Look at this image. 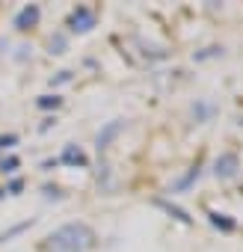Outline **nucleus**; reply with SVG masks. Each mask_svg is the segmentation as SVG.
<instances>
[{"label": "nucleus", "instance_id": "nucleus-1", "mask_svg": "<svg viewBox=\"0 0 243 252\" xmlns=\"http://www.w3.org/2000/svg\"><path fill=\"white\" fill-rule=\"evenodd\" d=\"M48 243L60 252H86L89 246H95V231L83 222H68V225L57 228L48 237Z\"/></svg>", "mask_w": 243, "mask_h": 252}, {"label": "nucleus", "instance_id": "nucleus-2", "mask_svg": "<svg viewBox=\"0 0 243 252\" xmlns=\"http://www.w3.org/2000/svg\"><path fill=\"white\" fill-rule=\"evenodd\" d=\"M95 21H98V15H95L92 6H77V9L68 15V30H71V33H89V30L95 27Z\"/></svg>", "mask_w": 243, "mask_h": 252}, {"label": "nucleus", "instance_id": "nucleus-3", "mask_svg": "<svg viewBox=\"0 0 243 252\" xmlns=\"http://www.w3.org/2000/svg\"><path fill=\"white\" fill-rule=\"evenodd\" d=\"M237 169H240V158H237L234 152L219 155V158H216V163H213V175H216V178H234V175H237Z\"/></svg>", "mask_w": 243, "mask_h": 252}, {"label": "nucleus", "instance_id": "nucleus-4", "mask_svg": "<svg viewBox=\"0 0 243 252\" xmlns=\"http://www.w3.org/2000/svg\"><path fill=\"white\" fill-rule=\"evenodd\" d=\"M122 128H125V119H113L110 125H104L101 128V134H98V140H95V146H98V152H107L110 149V143L122 134Z\"/></svg>", "mask_w": 243, "mask_h": 252}, {"label": "nucleus", "instance_id": "nucleus-5", "mask_svg": "<svg viewBox=\"0 0 243 252\" xmlns=\"http://www.w3.org/2000/svg\"><path fill=\"white\" fill-rule=\"evenodd\" d=\"M39 15H42V9L36 6V3H30V6H24L18 15H15V30H21V33H27L30 27H36V21H39Z\"/></svg>", "mask_w": 243, "mask_h": 252}, {"label": "nucleus", "instance_id": "nucleus-6", "mask_svg": "<svg viewBox=\"0 0 243 252\" xmlns=\"http://www.w3.org/2000/svg\"><path fill=\"white\" fill-rule=\"evenodd\" d=\"M57 160H60V163H68V166H86V155H83V152H80L74 143H68Z\"/></svg>", "mask_w": 243, "mask_h": 252}, {"label": "nucleus", "instance_id": "nucleus-7", "mask_svg": "<svg viewBox=\"0 0 243 252\" xmlns=\"http://www.w3.org/2000/svg\"><path fill=\"white\" fill-rule=\"evenodd\" d=\"M154 205H157V208H163V211H166V214H169L172 220H178V222H184V225H190V222H193V217H190V214H187L184 208L172 205L169 199H154Z\"/></svg>", "mask_w": 243, "mask_h": 252}, {"label": "nucleus", "instance_id": "nucleus-8", "mask_svg": "<svg viewBox=\"0 0 243 252\" xmlns=\"http://www.w3.org/2000/svg\"><path fill=\"white\" fill-rule=\"evenodd\" d=\"M199 175H202V163L190 166V172H187L181 181H175V184H172V193H184V190H190V187H193V181H199Z\"/></svg>", "mask_w": 243, "mask_h": 252}, {"label": "nucleus", "instance_id": "nucleus-9", "mask_svg": "<svg viewBox=\"0 0 243 252\" xmlns=\"http://www.w3.org/2000/svg\"><path fill=\"white\" fill-rule=\"evenodd\" d=\"M208 217H211V222H213V225H216L219 231H234V228H237V222H234V220H231L228 214H219V211H211Z\"/></svg>", "mask_w": 243, "mask_h": 252}, {"label": "nucleus", "instance_id": "nucleus-10", "mask_svg": "<svg viewBox=\"0 0 243 252\" xmlns=\"http://www.w3.org/2000/svg\"><path fill=\"white\" fill-rule=\"evenodd\" d=\"M36 104H39L42 110H57V107L62 104V98H60V95H42V98H39Z\"/></svg>", "mask_w": 243, "mask_h": 252}, {"label": "nucleus", "instance_id": "nucleus-11", "mask_svg": "<svg viewBox=\"0 0 243 252\" xmlns=\"http://www.w3.org/2000/svg\"><path fill=\"white\" fill-rule=\"evenodd\" d=\"M33 225V220H24V222H18V225H12L9 231H3V234H0V243H3V240H9V237H15V234H21L24 228H30Z\"/></svg>", "mask_w": 243, "mask_h": 252}, {"label": "nucleus", "instance_id": "nucleus-12", "mask_svg": "<svg viewBox=\"0 0 243 252\" xmlns=\"http://www.w3.org/2000/svg\"><path fill=\"white\" fill-rule=\"evenodd\" d=\"M65 48H68V39H65L62 33H57V36L51 39V54H65Z\"/></svg>", "mask_w": 243, "mask_h": 252}, {"label": "nucleus", "instance_id": "nucleus-13", "mask_svg": "<svg viewBox=\"0 0 243 252\" xmlns=\"http://www.w3.org/2000/svg\"><path fill=\"white\" fill-rule=\"evenodd\" d=\"M18 166H21V160H18L15 155H9V158H3V160H0V169H3L6 175H12V172H15Z\"/></svg>", "mask_w": 243, "mask_h": 252}, {"label": "nucleus", "instance_id": "nucleus-14", "mask_svg": "<svg viewBox=\"0 0 243 252\" xmlns=\"http://www.w3.org/2000/svg\"><path fill=\"white\" fill-rule=\"evenodd\" d=\"M18 143V134H0V152L3 149H12Z\"/></svg>", "mask_w": 243, "mask_h": 252}, {"label": "nucleus", "instance_id": "nucleus-15", "mask_svg": "<svg viewBox=\"0 0 243 252\" xmlns=\"http://www.w3.org/2000/svg\"><path fill=\"white\" fill-rule=\"evenodd\" d=\"M21 190H24V181H21V178H12V181L6 184V193H9V196H18Z\"/></svg>", "mask_w": 243, "mask_h": 252}, {"label": "nucleus", "instance_id": "nucleus-16", "mask_svg": "<svg viewBox=\"0 0 243 252\" xmlns=\"http://www.w3.org/2000/svg\"><path fill=\"white\" fill-rule=\"evenodd\" d=\"M74 77V71H60L57 77H51V86H60V83H68Z\"/></svg>", "mask_w": 243, "mask_h": 252}, {"label": "nucleus", "instance_id": "nucleus-17", "mask_svg": "<svg viewBox=\"0 0 243 252\" xmlns=\"http://www.w3.org/2000/svg\"><path fill=\"white\" fill-rule=\"evenodd\" d=\"M222 54V48H205L202 54H196V60H208V57H219Z\"/></svg>", "mask_w": 243, "mask_h": 252}, {"label": "nucleus", "instance_id": "nucleus-18", "mask_svg": "<svg viewBox=\"0 0 243 252\" xmlns=\"http://www.w3.org/2000/svg\"><path fill=\"white\" fill-rule=\"evenodd\" d=\"M42 190H45V196H48V199H51V196H54V199H62V193H60V187H57V184H45Z\"/></svg>", "mask_w": 243, "mask_h": 252}, {"label": "nucleus", "instance_id": "nucleus-19", "mask_svg": "<svg viewBox=\"0 0 243 252\" xmlns=\"http://www.w3.org/2000/svg\"><path fill=\"white\" fill-rule=\"evenodd\" d=\"M193 113H196V119L202 122V119H205V116L211 113V107H205V104H196V107H193Z\"/></svg>", "mask_w": 243, "mask_h": 252}, {"label": "nucleus", "instance_id": "nucleus-20", "mask_svg": "<svg viewBox=\"0 0 243 252\" xmlns=\"http://www.w3.org/2000/svg\"><path fill=\"white\" fill-rule=\"evenodd\" d=\"M51 125H57V116H48V119L42 122V128H39V131H51Z\"/></svg>", "mask_w": 243, "mask_h": 252}, {"label": "nucleus", "instance_id": "nucleus-21", "mask_svg": "<svg viewBox=\"0 0 243 252\" xmlns=\"http://www.w3.org/2000/svg\"><path fill=\"white\" fill-rule=\"evenodd\" d=\"M3 196H6V190H0V199H3Z\"/></svg>", "mask_w": 243, "mask_h": 252}]
</instances>
